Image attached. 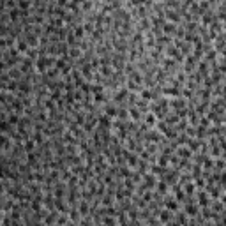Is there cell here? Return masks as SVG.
<instances>
[{
	"instance_id": "21",
	"label": "cell",
	"mask_w": 226,
	"mask_h": 226,
	"mask_svg": "<svg viewBox=\"0 0 226 226\" xmlns=\"http://www.w3.org/2000/svg\"><path fill=\"white\" fill-rule=\"evenodd\" d=\"M168 18H171L173 21H178V14L177 12H168Z\"/></svg>"
},
{
	"instance_id": "22",
	"label": "cell",
	"mask_w": 226,
	"mask_h": 226,
	"mask_svg": "<svg viewBox=\"0 0 226 226\" xmlns=\"http://www.w3.org/2000/svg\"><path fill=\"white\" fill-rule=\"evenodd\" d=\"M184 187H186V191H187V193H189V194H191V193L194 191V186H193V184H186V186H184Z\"/></svg>"
},
{
	"instance_id": "2",
	"label": "cell",
	"mask_w": 226,
	"mask_h": 226,
	"mask_svg": "<svg viewBox=\"0 0 226 226\" xmlns=\"http://www.w3.org/2000/svg\"><path fill=\"white\" fill-rule=\"evenodd\" d=\"M175 32V25L173 23H166L164 25V34H173Z\"/></svg>"
},
{
	"instance_id": "1",
	"label": "cell",
	"mask_w": 226,
	"mask_h": 226,
	"mask_svg": "<svg viewBox=\"0 0 226 226\" xmlns=\"http://www.w3.org/2000/svg\"><path fill=\"white\" fill-rule=\"evenodd\" d=\"M110 126H111V120H110V117H101V118H99V127L108 129Z\"/></svg>"
},
{
	"instance_id": "3",
	"label": "cell",
	"mask_w": 226,
	"mask_h": 226,
	"mask_svg": "<svg viewBox=\"0 0 226 226\" xmlns=\"http://www.w3.org/2000/svg\"><path fill=\"white\" fill-rule=\"evenodd\" d=\"M18 51H27L28 53V46L25 41H18Z\"/></svg>"
},
{
	"instance_id": "15",
	"label": "cell",
	"mask_w": 226,
	"mask_h": 226,
	"mask_svg": "<svg viewBox=\"0 0 226 226\" xmlns=\"http://www.w3.org/2000/svg\"><path fill=\"white\" fill-rule=\"evenodd\" d=\"M20 90H21V92H30V85H27V83H20Z\"/></svg>"
},
{
	"instance_id": "18",
	"label": "cell",
	"mask_w": 226,
	"mask_h": 226,
	"mask_svg": "<svg viewBox=\"0 0 226 226\" xmlns=\"http://www.w3.org/2000/svg\"><path fill=\"white\" fill-rule=\"evenodd\" d=\"M34 138H35V143H42V134H41L39 131L34 134Z\"/></svg>"
},
{
	"instance_id": "12",
	"label": "cell",
	"mask_w": 226,
	"mask_h": 226,
	"mask_svg": "<svg viewBox=\"0 0 226 226\" xmlns=\"http://www.w3.org/2000/svg\"><path fill=\"white\" fill-rule=\"evenodd\" d=\"M94 101H96V103H104V96H103V94H96V96H94Z\"/></svg>"
},
{
	"instance_id": "7",
	"label": "cell",
	"mask_w": 226,
	"mask_h": 226,
	"mask_svg": "<svg viewBox=\"0 0 226 226\" xmlns=\"http://www.w3.org/2000/svg\"><path fill=\"white\" fill-rule=\"evenodd\" d=\"M87 210H89V205H87L85 201H81V203H79V212H81V214L85 216V214H89Z\"/></svg>"
},
{
	"instance_id": "16",
	"label": "cell",
	"mask_w": 226,
	"mask_h": 226,
	"mask_svg": "<svg viewBox=\"0 0 226 226\" xmlns=\"http://www.w3.org/2000/svg\"><path fill=\"white\" fill-rule=\"evenodd\" d=\"M69 217H71L72 221H78V219H79V216H78V212H76V210H72V212H69Z\"/></svg>"
},
{
	"instance_id": "26",
	"label": "cell",
	"mask_w": 226,
	"mask_h": 226,
	"mask_svg": "<svg viewBox=\"0 0 226 226\" xmlns=\"http://www.w3.org/2000/svg\"><path fill=\"white\" fill-rule=\"evenodd\" d=\"M193 226H198V224H193Z\"/></svg>"
},
{
	"instance_id": "25",
	"label": "cell",
	"mask_w": 226,
	"mask_h": 226,
	"mask_svg": "<svg viewBox=\"0 0 226 226\" xmlns=\"http://www.w3.org/2000/svg\"><path fill=\"white\" fill-rule=\"evenodd\" d=\"M65 226H76V223H71V221H69V223H67Z\"/></svg>"
},
{
	"instance_id": "24",
	"label": "cell",
	"mask_w": 226,
	"mask_h": 226,
	"mask_svg": "<svg viewBox=\"0 0 226 226\" xmlns=\"http://www.w3.org/2000/svg\"><path fill=\"white\" fill-rule=\"evenodd\" d=\"M18 5H20V7H23V9H25V7H30V2H20Z\"/></svg>"
},
{
	"instance_id": "13",
	"label": "cell",
	"mask_w": 226,
	"mask_h": 226,
	"mask_svg": "<svg viewBox=\"0 0 226 226\" xmlns=\"http://www.w3.org/2000/svg\"><path fill=\"white\" fill-rule=\"evenodd\" d=\"M131 117L134 118V120H138V118H140V111H138L136 108H131Z\"/></svg>"
},
{
	"instance_id": "17",
	"label": "cell",
	"mask_w": 226,
	"mask_h": 226,
	"mask_svg": "<svg viewBox=\"0 0 226 226\" xmlns=\"http://www.w3.org/2000/svg\"><path fill=\"white\" fill-rule=\"evenodd\" d=\"M196 212H198L196 207H187V214H189V216H194Z\"/></svg>"
},
{
	"instance_id": "20",
	"label": "cell",
	"mask_w": 226,
	"mask_h": 226,
	"mask_svg": "<svg viewBox=\"0 0 226 226\" xmlns=\"http://www.w3.org/2000/svg\"><path fill=\"white\" fill-rule=\"evenodd\" d=\"M74 35H76V37H81V35H83V28H81V27H76V30H74Z\"/></svg>"
},
{
	"instance_id": "10",
	"label": "cell",
	"mask_w": 226,
	"mask_h": 226,
	"mask_svg": "<svg viewBox=\"0 0 226 226\" xmlns=\"http://www.w3.org/2000/svg\"><path fill=\"white\" fill-rule=\"evenodd\" d=\"M166 189H168L166 182H159V184H157V191H159V193H166Z\"/></svg>"
},
{
	"instance_id": "5",
	"label": "cell",
	"mask_w": 226,
	"mask_h": 226,
	"mask_svg": "<svg viewBox=\"0 0 226 226\" xmlns=\"http://www.w3.org/2000/svg\"><path fill=\"white\" fill-rule=\"evenodd\" d=\"M147 124L148 126H156V117L152 113H147Z\"/></svg>"
},
{
	"instance_id": "8",
	"label": "cell",
	"mask_w": 226,
	"mask_h": 226,
	"mask_svg": "<svg viewBox=\"0 0 226 226\" xmlns=\"http://www.w3.org/2000/svg\"><path fill=\"white\" fill-rule=\"evenodd\" d=\"M189 154H191V152H189V148H180V150H178V156H180V157H189Z\"/></svg>"
},
{
	"instance_id": "14",
	"label": "cell",
	"mask_w": 226,
	"mask_h": 226,
	"mask_svg": "<svg viewBox=\"0 0 226 226\" xmlns=\"http://www.w3.org/2000/svg\"><path fill=\"white\" fill-rule=\"evenodd\" d=\"M141 97L145 99V101H148V99L152 97V94H150V92H148V90H141Z\"/></svg>"
},
{
	"instance_id": "19",
	"label": "cell",
	"mask_w": 226,
	"mask_h": 226,
	"mask_svg": "<svg viewBox=\"0 0 226 226\" xmlns=\"http://www.w3.org/2000/svg\"><path fill=\"white\" fill-rule=\"evenodd\" d=\"M9 122H11V124H20V120H18V115H11V117H9Z\"/></svg>"
},
{
	"instance_id": "9",
	"label": "cell",
	"mask_w": 226,
	"mask_h": 226,
	"mask_svg": "<svg viewBox=\"0 0 226 226\" xmlns=\"http://www.w3.org/2000/svg\"><path fill=\"white\" fill-rule=\"evenodd\" d=\"M207 203H208V200H207V194H205V193H200V205H203V207H205Z\"/></svg>"
},
{
	"instance_id": "23",
	"label": "cell",
	"mask_w": 226,
	"mask_h": 226,
	"mask_svg": "<svg viewBox=\"0 0 226 226\" xmlns=\"http://www.w3.org/2000/svg\"><path fill=\"white\" fill-rule=\"evenodd\" d=\"M59 224H67V217H59Z\"/></svg>"
},
{
	"instance_id": "4",
	"label": "cell",
	"mask_w": 226,
	"mask_h": 226,
	"mask_svg": "<svg viewBox=\"0 0 226 226\" xmlns=\"http://www.w3.org/2000/svg\"><path fill=\"white\" fill-rule=\"evenodd\" d=\"M159 219H161L163 223H166V221H170V212H168V210H163V212L159 214Z\"/></svg>"
},
{
	"instance_id": "11",
	"label": "cell",
	"mask_w": 226,
	"mask_h": 226,
	"mask_svg": "<svg viewBox=\"0 0 226 226\" xmlns=\"http://www.w3.org/2000/svg\"><path fill=\"white\" fill-rule=\"evenodd\" d=\"M166 207H168V208H171V210H177V203H175V201H173V200H168V201H166Z\"/></svg>"
},
{
	"instance_id": "6",
	"label": "cell",
	"mask_w": 226,
	"mask_h": 226,
	"mask_svg": "<svg viewBox=\"0 0 226 226\" xmlns=\"http://www.w3.org/2000/svg\"><path fill=\"white\" fill-rule=\"evenodd\" d=\"M25 150H27V152H28V150H34V141L28 140V138L25 140Z\"/></svg>"
}]
</instances>
